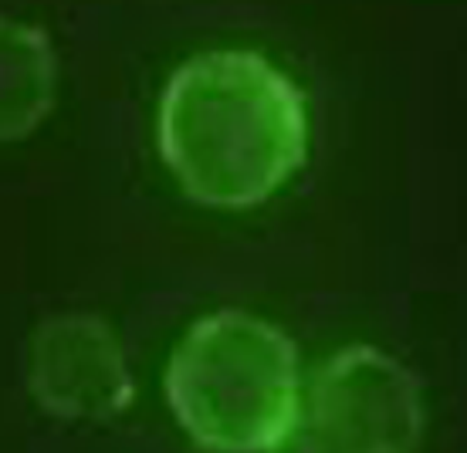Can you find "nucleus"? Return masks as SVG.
<instances>
[{
    "instance_id": "f257e3e1",
    "label": "nucleus",
    "mask_w": 467,
    "mask_h": 453,
    "mask_svg": "<svg viewBox=\"0 0 467 453\" xmlns=\"http://www.w3.org/2000/svg\"><path fill=\"white\" fill-rule=\"evenodd\" d=\"M156 149L197 207L241 213L281 197L312 152V102L268 51H193L156 98Z\"/></svg>"
},
{
    "instance_id": "f03ea898",
    "label": "nucleus",
    "mask_w": 467,
    "mask_h": 453,
    "mask_svg": "<svg viewBox=\"0 0 467 453\" xmlns=\"http://www.w3.org/2000/svg\"><path fill=\"white\" fill-rule=\"evenodd\" d=\"M302 389L295 338L247 308L193 318L163 372L166 407L203 453H275L292 430Z\"/></svg>"
},
{
    "instance_id": "7ed1b4c3",
    "label": "nucleus",
    "mask_w": 467,
    "mask_h": 453,
    "mask_svg": "<svg viewBox=\"0 0 467 453\" xmlns=\"http://www.w3.org/2000/svg\"><path fill=\"white\" fill-rule=\"evenodd\" d=\"M427 403L417 372L352 342L305 372L302 403L275 453H420Z\"/></svg>"
},
{
    "instance_id": "20e7f679",
    "label": "nucleus",
    "mask_w": 467,
    "mask_h": 453,
    "mask_svg": "<svg viewBox=\"0 0 467 453\" xmlns=\"http://www.w3.org/2000/svg\"><path fill=\"white\" fill-rule=\"evenodd\" d=\"M24 383L41 413L109 423L136 399V376L119 328L95 312H58L27 338Z\"/></svg>"
},
{
    "instance_id": "39448f33",
    "label": "nucleus",
    "mask_w": 467,
    "mask_h": 453,
    "mask_svg": "<svg viewBox=\"0 0 467 453\" xmlns=\"http://www.w3.org/2000/svg\"><path fill=\"white\" fill-rule=\"evenodd\" d=\"M58 102V51L45 27L0 14V146L35 136Z\"/></svg>"
}]
</instances>
